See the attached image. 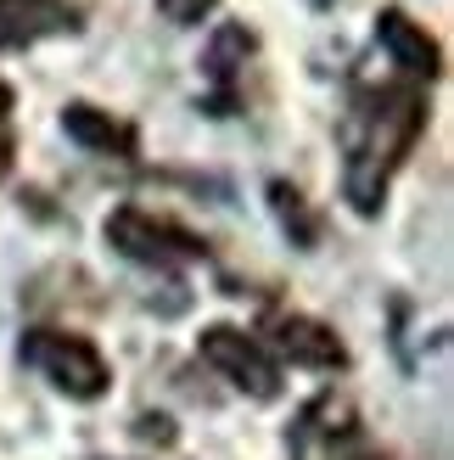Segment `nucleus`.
<instances>
[{"label": "nucleus", "mask_w": 454, "mask_h": 460, "mask_svg": "<svg viewBox=\"0 0 454 460\" xmlns=\"http://www.w3.org/2000/svg\"><path fill=\"white\" fill-rule=\"evenodd\" d=\"M135 438L141 444H174V421L169 416H141L135 421Z\"/></svg>", "instance_id": "13"}, {"label": "nucleus", "mask_w": 454, "mask_h": 460, "mask_svg": "<svg viewBox=\"0 0 454 460\" xmlns=\"http://www.w3.org/2000/svg\"><path fill=\"white\" fill-rule=\"evenodd\" d=\"M57 34H79V6L74 0H0V45H39Z\"/></svg>", "instance_id": "8"}, {"label": "nucleus", "mask_w": 454, "mask_h": 460, "mask_svg": "<svg viewBox=\"0 0 454 460\" xmlns=\"http://www.w3.org/2000/svg\"><path fill=\"white\" fill-rule=\"evenodd\" d=\"M219 6V0H157V12H163L169 22H179V29H191V22H202Z\"/></svg>", "instance_id": "12"}, {"label": "nucleus", "mask_w": 454, "mask_h": 460, "mask_svg": "<svg viewBox=\"0 0 454 460\" xmlns=\"http://www.w3.org/2000/svg\"><path fill=\"white\" fill-rule=\"evenodd\" d=\"M22 365H34V371L57 387V394L67 399H101L107 387H112V365L101 359V349L90 337L79 332H51V326H34V332H22Z\"/></svg>", "instance_id": "3"}, {"label": "nucleus", "mask_w": 454, "mask_h": 460, "mask_svg": "<svg viewBox=\"0 0 454 460\" xmlns=\"http://www.w3.org/2000/svg\"><path fill=\"white\" fill-rule=\"evenodd\" d=\"M107 242L112 252H124L129 264H146V270H179V264H202L208 259V236H196V230H186L179 219H163L141 208V202H124V208L107 214Z\"/></svg>", "instance_id": "2"}, {"label": "nucleus", "mask_w": 454, "mask_h": 460, "mask_svg": "<svg viewBox=\"0 0 454 460\" xmlns=\"http://www.w3.org/2000/svg\"><path fill=\"white\" fill-rule=\"evenodd\" d=\"M62 129H67V141H79L84 152H101V157H135L141 152V129L129 119H118V112L90 107V102H67Z\"/></svg>", "instance_id": "10"}, {"label": "nucleus", "mask_w": 454, "mask_h": 460, "mask_svg": "<svg viewBox=\"0 0 454 460\" xmlns=\"http://www.w3.org/2000/svg\"><path fill=\"white\" fill-rule=\"evenodd\" d=\"M12 102H17V90H12L6 79H0V119H6V112H12Z\"/></svg>", "instance_id": "15"}, {"label": "nucleus", "mask_w": 454, "mask_h": 460, "mask_svg": "<svg viewBox=\"0 0 454 460\" xmlns=\"http://www.w3.org/2000/svg\"><path fill=\"white\" fill-rule=\"evenodd\" d=\"M359 460H388V455H376V449H371V455H359Z\"/></svg>", "instance_id": "16"}, {"label": "nucleus", "mask_w": 454, "mask_h": 460, "mask_svg": "<svg viewBox=\"0 0 454 460\" xmlns=\"http://www.w3.org/2000/svg\"><path fill=\"white\" fill-rule=\"evenodd\" d=\"M196 349H202V359H208L224 382L241 387L247 399H264V404L281 399V365L269 359V349L258 337H247L236 326H208L196 337Z\"/></svg>", "instance_id": "4"}, {"label": "nucleus", "mask_w": 454, "mask_h": 460, "mask_svg": "<svg viewBox=\"0 0 454 460\" xmlns=\"http://www.w3.org/2000/svg\"><path fill=\"white\" fill-rule=\"evenodd\" d=\"M264 337L275 342L292 365H303V371H343L348 365L343 337H336L326 320H314V314H269Z\"/></svg>", "instance_id": "6"}, {"label": "nucleus", "mask_w": 454, "mask_h": 460, "mask_svg": "<svg viewBox=\"0 0 454 460\" xmlns=\"http://www.w3.org/2000/svg\"><path fill=\"white\" fill-rule=\"evenodd\" d=\"M359 432V416H354V404L343 399V394H320L298 421H292V432H286V444H292V455L298 460H314L320 449H336V444H348Z\"/></svg>", "instance_id": "9"}, {"label": "nucleus", "mask_w": 454, "mask_h": 460, "mask_svg": "<svg viewBox=\"0 0 454 460\" xmlns=\"http://www.w3.org/2000/svg\"><path fill=\"white\" fill-rule=\"evenodd\" d=\"M12 164H17V135H12L6 119H0V180H12Z\"/></svg>", "instance_id": "14"}, {"label": "nucleus", "mask_w": 454, "mask_h": 460, "mask_svg": "<svg viewBox=\"0 0 454 460\" xmlns=\"http://www.w3.org/2000/svg\"><path fill=\"white\" fill-rule=\"evenodd\" d=\"M426 96L421 84H371L359 90L343 112V197L354 202V214H381L388 186L398 164L415 152L426 129Z\"/></svg>", "instance_id": "1"}, {"label": "nucleus", "mask_w": 454, "mask_h": 460, "mask_svg": "<svg viewBox=\"0 0 454 460\" xmlns=\"http://www.w3.org/2000/svg\"><path fill=\"white\" fill-rule=\"evenodd\" d=\"M264 197H269V214H275V225H281V236L298 247V252H314L320 247V214L309 208V197L292 186V180H269L264 186Z\"/></svg>", "instance_id": "11"}, {"label": "nucleus", "mask_w": 454, "mask_h": 460, "mask_svg": "<svg viewBox=\"0 0 454 460\" xmlns=\"http://www.w3.org/2000/svg\"><path fill=\"white\" fill-rule=\"evenodd\" d=\"M376 40H381V51H388L410 79H426V84L443 79V45L426 34L404 6H381L376 12Z\"/></svg>", "instance_id": "7"}, {"label": "nucleus", "mask_w": 454, "mask_h": 460, "mask_svg": "<svg viewBox=\"0 0 454 460\" xmlns=\"http://www.w3.org/2000/svg\"><path fill=\"white\" fill-rule=\"evenodd\" d=\"M258 51V34L247 29V22H219L208 51H202V74L214 79V96H202L196 107L208 112V119H231L241 107V90H236V74L247 67V57Z\"/></svg>", "instance_id": "5"}]
</instances>
